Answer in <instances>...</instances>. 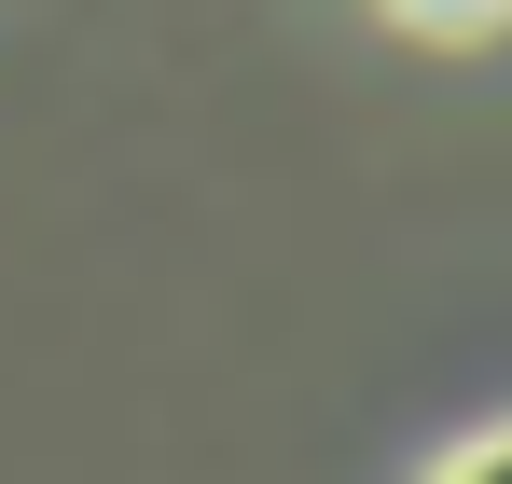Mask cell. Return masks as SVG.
Instances as JSON below:
<instances>
[{
	"mask_svg": "<svg viewBox=\"0 0 512 484\" xmlns=\"http://www.w3.org/2000/svg\"><path fill=\"white\" fill-rule=\"evenodd\" d=\"M443 484H512V429H471V443H443Z\"/></svg>",
	"mask_w": 512,
	"mask_h": 484,
	"instance_id": "1",
	"label": "cell"
},
{
	"mask_svg": "<svg viewBox=\"0 0 512 484\" xmlns=\"http://www.w3.org/2000/svg\"><path fill=\"white\" fill-rule=\"evenodd\" d=\"M388 14H402V28H443V42H457V28H485V14H512V0H388Z\"/></svg>",
	"mask_w": 512,
	"mask_h": 484,
	"instance_id": "2",
	"label": "cell"
}]
</instances>
